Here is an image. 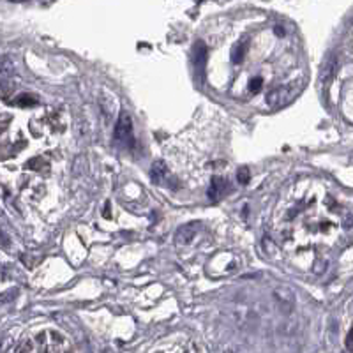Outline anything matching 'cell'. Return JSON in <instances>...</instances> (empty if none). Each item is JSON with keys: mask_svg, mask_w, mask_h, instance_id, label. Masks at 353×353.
Instances as JSON below:
<instances>
[{"mask_svg": "<svg viewBox=\"0 0 353 353\" xmlns=\"http://www.w3.org/2000/svg\"><path fill=\"white\" fill-rule=\"evenodd\" d=\"M23 343V346L16 348L18 352H64L67 350V338L55 329L39 330Z\"/></svg>", "mask_w": 353, "mask_h": 353, "instance_id": "obj_1", "label": "cell"}, {"mask_svg": "<svg viewBox=\"0 0 353 353\" xmlns=\"http://www.w3.org/2000/svg\"><path fill=\"white\" fill-rule=\"evenodd\" d=\"M300 90V87L297 85H290V87H281V89L274 90L272 94H268L267 101L270 106H274V108H277V106L284 105V103H288L290 99H293L295 97V94Z\"/></svg>", "mask_w": 353, "mask_h": 353, "instance_id": "obj_2", "label": "cell"}, {"mask_svg": "<svg viewBox=\"0 0 353 353\" xmlns=\"http://www.w3.org/2000/svg\"><path fill=\"white\" fill-rule=\"evenodd\" d=\"M132 138V122L129 113L122 112L120 117H118V122H117V129H115V141L118 143H127Z\"/></svg>", "mask_w": 353, "mask_h": 353, "instance_id": "obj_3", "label": "cell"}, {"mask_svg": "<svg viewBox=\"0 0 353 353\" xmlns=\"http://www.w3.org/2000/svg\"><path fill=\"white\" fill-rule=\"evenodd\" d=\"M226 186H228V184H226L225 179H221V177H214L212 186H210V191H209V196L212 200L219 198V196L226 191Z\"/></svg>", "mask_w": 353, "mask_h": 353, "instance_id": "obj_4", "label": "cell"}, {"mask_svg": "<svg viewBox=\"0 0 353 353\" xmlns=\"http://www.w3.org/2000/svg\"><path fill=\"white\" fill-rule=\"evenodd\" d=\"M164 175H166V166H164L163 161H159V163H155L154 166H152V180L154 182H163Z\"/></svg>", "mask_w": 353, "mask_h": 353, "instance_id": "obj_5", "label": "cell"}, {"mask_svg": "<svg viewBox=\"0 0 353 353\" xmlns=\"http://www.w3.org/2000/svg\"><path fill=\"white\" fill-rule=\"evenodd\" d=\"M244 50H245V46L244 44H237V46L233 48L232 50V60L235 64H238L242 60V57H244Z\"/></svg>", "mask_w": 353, "mask_h": 353, "instance_id": "obj_6", "label": "cell"}, {"mask_svg": "<svg viewBox=\"0 0 353 353\" xmlns=\"http://www.w3.org/2000/svg\"><path fill=\"white\" fill-rule=\"evenodd\" d=\"M16 105L18 106H32L35 105V99L28 94H23V96H18L16 97Z\"/></svg>", "mask_w": 353, "mask_h": 353, "instance_id": "obj_7", "label": "cell"}, {"mask_svg": "<svg viewBox=\"0 0 353 353\" xmlns=\"http://www.w3.org/2000/svg\"><path fill=\"white\" fill-rule=\"evenodd\" d=\"M261 85H263V80H261L260 76L258 78H252L251 82H249V90H251V92H260V89H261Z\"/></svg>", "mask_w": 353, "mask_h": 353, "instance_id": "obj_8", "label": "cell"}, {"mask_svg": "<svg viewBox=\"0 0 353 353\" xmlns=\"http://www.w3.org/2000/svg\"><path fill=\"white\" fill-rule=\"evenodd\" d=\"M193 233H194L193 226H184V228L179 232V235H184V237H186V242H189L191 237H193Z\"/></svg>", "mask_w": 353, "mask_h": 353, "instance_id": "obj_9", "label": "cell"}, {"mask_svg": "<svg viewBox=\"0 0 353 353\" xmlns=\"http://www.w3.org/2000/svg\"><path fill=\"white\" fill-rule=\"evenodd\" d=\"M238 182H242V184H247L249 182V171H247V168H244V170L238 171Z\"/></svg>", "mask_w": 353, "mask_h": 353, "instance_id": "obj_10", "label": "cell"}, {"mask_svg": "<svg viewBox=\"0 0 353 353\" xmlns=\"http://www.w3.org/2000/svg\"><path fill=\"white\" fill-rule=\"evenodd\" d=\"M346 350L348 352H353V339H352V330L348 332V336H346Z\"/></svg>", "mask_w": 353, "mask_h": 353, "instance_id": "obj_11", "label": "cell"}]
</instances>
